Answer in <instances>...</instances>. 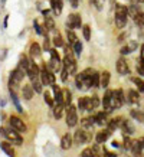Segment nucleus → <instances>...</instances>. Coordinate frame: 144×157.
I'll list each match as a JSON object with an SVG mask.
<instances>
[{
    "mask_svg": "<svg viewBox=\"0 0 144 157\" xmlns=\"http://www.w3.org/2000/svg\"><path fill=\"white\" fill-rule=\"evenodd\" d=\"M33 28H35V30H36V33H38V35H45V30L40 28V25H39L36 20L33 22Z\"/></svg>",
    "mask_w": 144,
    "mask_h": 157,
    "instance_id": "45",
    "label": "nucleus"
},
{
    "mask_svg": "<svg viewBox=\"0 0 144 157\" xmlns=\"http://www.w3.org/2000/svg\"><path fill=\"white\" fill-rule=\"evenodd\" d=\"M104 2H105V0H91V3L95 6L98 10H101L102 7H104Z\"/></svg>",
    "mask_w": 144,
    "mask_h": 157,
    "instance_id": "44",
    "label": "nucleus"
},
{
    "mask_svg": "<svg viewBox=\"0 0 144 157\" xmlns=\"http://www.w3.org/2000/svg\"><path fill=\"white\" fill-rule=\"evenodd\" d=\"M94 124H95L94 117H86V118H82L81 120V127H82V128H85V130H88V131H92Z\"/></svg>",
    "mask_w": 144,
    "mask_h": 157,
    "instance_id": "19",
    "label": "nucleus"
},
{
    "mask_svg": "<svg viewBox=\"0 0 144 157\" xmlns=\"http://www.w3.org/2000/svg\"><path fill=\"white\" fill-rule=\"evenodd\" d=\"M140 143H141V147H143V150H144V137L140 138Z\"/></svg>",
    "mask_w": 144,
    "mask_h": 157,
    "instance_id": "52",
    "label": "nucleus"
},
{
    "mask_svg": "<svg viewBox=\"0 0 144 157\" xmlns=\"http://www.w3.org/2000/svg\"><path fill=\"white\" fill-rule=\"evenodd\" d=\"M45 29H46V32L55 30V22L51 16H45Z\"/></svg>",
    "mask_w": 144,
    "mask_h": 157,
    "instance_id": "32",
    "label": "nucleus"
},
{
    "mask_svg": "<svg viewBox=\"0 0 144 157\" xmlns=\"http://www.w3.org/2000/svg\"><path fill=\"white\" fill-rule=\"evenodd\" d=\"M25 75H26V71H25L23 68H20L17 67L14 71L10 72V78H9V90L10 91H13L17 88V86L20 85V82L23 81V78Z\"/></svg>",
    "mask_w": 144,
    "mask_h": 157,
    "instance_id": "2",
    "label": "nucleus"
},
{
    "mask_svg": "<svg viewBox=\"0 0 144 157\" xmlns=\"http://www.w3.org/2000/svg\"><path fill=\"white\" fill-rule=\"evenodd\" d=\"M98 157H105V156H98Z\"/></svg>",
    "mask_w": 144,
    "mask_h": 157,
    "instance_id": "55",
    "label": "nucleus"
},
{
    "mask_svg": "<svg viewBox=\"0 0 144 157\" xmlns=\"http://www.w3.org/2000/svg\"><path fill=\"white\" fill-rule=\"evenodd\" d=\"M134 23L140 28L144 26V12H138V13L134 16Z\"/></svg>",
    "mask_w": 144,
    "mask_h": 157,
    "instance_id": "33",
    "label": "nucleus"
},
{
    "mask_svg": "<svg viewBox=\"0 0 144 157\" xmlns=\"http://www.w3.org/2000/svg\"><path fill=\"white\" fill-rule=\"evenodd\" d=\"M112 146H114V147H118V143H117V141L114 140V141H112Z\"/></svg>",
    "mask_w": 144,
    "mask_h": 157,
    "instance_id": "53",
    "label": "nucleus"
},
{
    "mask_svg": "<svg viewBox=\"0 0 144 157\" xmlns=\"http://www.w3.org/2000/svg\"><path fill=\"white\" fill-rule=\"evenodd\" d=\"M9 124L12 128H14L16 131H19V133H25L28 127H26V124L23 123V120H20L19 117H16V115H12L9 118Z\"/></svg>",
    "mask_w": 144,
    "mask_h": 157,
    "instance_id": "7",
    "label": "nucleus"
},
{
    "mask_svg": "<svg viewBox=\"0 0 144 157\" xmlns=\"http://www.w3.org/2000/svg\"><path fill=\"white\" fill-rule=\"evenodd\" d=\"M110 78H111V75H110V72L108 71H104L102 74H101V86H102V88H107V86H108V84H110Z\"/></svg>",
    "mask_w": 144,
    "mask_h": 157,
    "instance_id": "29",
    "label": "nucleus"
},
{
    "mask_svg": "<svg viewBox=\"0 0 144 157\" xmlns=\"http://www.w3.org/2000/svg\"><path fill=\"white\" fill-rule=\"evenodd\" d=\"M48 68L52 72H58L59 69H61V61H58V59H53V58H51V61L48 62Z\"/></svg>",
    "mask_w": 144,
    "mask_h": 157,
    "instance_id": "26",
    "label": "nucleus"
},
{
    "mask_svg": "<svg viewBox=\"0 0 144 157\" xmlns=\"http://www.w3.org/2000/svg\"><path fill=\"white\" fill-rule=\"evenodd\" d=\"M88 104H89V98H88V97H81V98L78 100V109L86 111V109H88Z\"/></svg>",
    "mask_w": 144,
    "mask_h": 157,
    "instance_id": "28",
    "label": "nucleus"
},
{
    "mask_svg": "<svg viewBox=\"0 0 144 157\" xmlns=\"http://www.w3.org/2000/svg\"><path fill=\"white\" fill-rule=\"evenodd\" d=\"M131 81L135 84V86L138 88L140 92H144V81L141 79V78H138V76H134V78H131Z\"/></svg>",
    "mask_w": 144,
    "mask_h": 157,
    "instance_id": "36",
    "label": "nucleus"
},
{
    "mask_svg": "<svg viewBox=\"0 0 144 157\" xmlns=\"http://www.w3.org/2000/svg\"><path fill=\"white\" fill-rule=\"evenodd\" d=\"M89 140H91V133L88 130L82 128V127L79 130H77L75 134H74V143L77 144H86Z\"/></svg>",
    "mask_w": 144,
    "mask_h": 157,
    "instance_id": "4",
    "label": "nucleus"
},
{
    "mask_svg": "<svg viewBox=\"0 0 144 157\" xmlns=\"http://www.w3.org/2000/svg\"><path fill=\"white\" fill-rule=\"evenodd\" d=\"M137 2H138V3H144V0H137Z\"/></svg>",
    "mask_w": 144,
    "mask_h": 157,
    "instance_id": "54",
    "label": "nucleus"
},
{
    "mask_svg": "<svg viewBox=\"0 0 144 157\" xmlns=\"http://www.w3.org/2000/svg\"><path fill=\"white\" fill-rule=\"evenodd\" d=\"M107 114H108V113H105V111H100V113H97V114L94 115L95 124H98V125H105V124L108 123V120H107Z\"/></svg>",
    "mask_w": 144,
    "mask_h": 157,
    "instance_id": "15",
    "label": "nucleus"
},
{
    "mask_svg": "<svg viewBox=\"0 0 144 157\" xmlns=\"http://www.w3.org/2000/svg\"><path fill=\"white\" fill-rule=\"evenodd\" d=\"M69 2H71L72 7H78V6H79V0H69Z\"/></svg>",
    "mask_w": 144,
    "mask_h": 157,
    "instance_id": "50",
    "label": "nucleus"
},
{
    "mask_svg": "<svg viewBox=\"0 0 144 157\" xmlns=\"http://www.w3.org/2000/svg\"><path fill=\"white\" fill-rule=\"evenodd\" d=\"M92 86H95V88L101 86V74L98 72H94V75H92Z\"/></svg>",
    "mask_w": 144,
    "mask_h": 157,
    "instance_id": "38",
    "label": "nucleus"
},
{
    "mask_svg": "<svg viewBox=\"0 0 144 157\" xmlns=\"http://www.w3.org/2000/svg\"><path fill=\"white\" fill-rule=\"evenodd\" d=\"M43 100H45V102H46L49 107H52V108H53V105L56 104L55 100H52V97H51V94H49L48 91H46V92H43Z\"/></svg>",
    "mask_w": 144,
    "mask_h": 157,
    "instance_id": "37",
    "label": "nucleus"
},
{
    "mask_svg": "<svg viewBox=\"0 0 144 157\" xmlns=\"http://www.w3.org/2000/svg\"><path fill=\"white\" fill-rule=\"evenodd\" d=\"M127 19H128V7L123 5H117V9H115V26L118 29H123L127 25Z\"/></svg>",
    "mask_w": 144,
    "mask_h": 157,
    "instance_id": "1",
    "label": "nucleus"
},
{
    "mask_svg": "<svg viewBox=\"0 0 144 157\" xmlns=\"http://www.w3.org/2000/svg\"><path fill=\"white\" fill-rule=\"evenodd\" d=\"M66 38H68V42H69L71 46L78 40L77 35H75V32H74V29H66Z\"/></svg>",
    "mask_w": 144,
    "mask_h": 157,
    "instance_id": "31",
    "label": "nucleus"
},
{
    "mask_svg": "<svg viewBox=\"0 0 144 157\" xmlns=\"http://www.w3.org/2000/svg\"><path fill=\"white\" fill-rule=\"evenodd\" d=\"M75 84H77V88H78V90L86 91L85 81H84V75H82V72H81V74H78V75L75 76Z\"/></svg>",
    "mask_w": 144,
    "mask_h": 157,
    "instance_id": "27",
    "label": "nucleus"
},
{
    "mask_svg": "<svg viewBox=\"0 0 144 157\" xmlns=\"http://www.w3.org/2000/svg\"><path fill=\"white\" fill-rule=\"evenodd\" d=\"M104 156L105 157H117V154L115 153H111V151H108L105 147H104Z\"/></svg>",
    "mask_w": 144,
    "mask_h": 157,
    "instance_id": "48",
    "label": "nucleus"
},
{
    "mask_svg": "<svg viewBox=\"0 0 144 157\" xmlns=\"http://www.w3.org/2000/svg\"><path fill=\"white\" fill-rule=\"evenodd\" d=\"M62 94H63V104L66 105H71V101H72V94L69 90H62Z\"/></svg>",
    "mask_w": 144,
    "mask_h": 157,
    "instance_id": "34",
    "label": "nucleus"
},
{
    "mask_svg": "<svg viewBox=\"0 0 144 157\" xmlns=\"http://www.w3.org/2000/svg\"><path fill=\"white\" fill-rule=\"evenodd\" d=\"M138 12H140V10H138V7H137L135 5H130L128 6V16H133V17H134Z\"/></svg>",
    "mask_w": 144,
    "mask_h": 157,
    "instance_id": "42",
    "label": "nucleus"
},
{
    "mask_svg": "<svg viewBox=\"0 0 144 157\" xmlns=\"http://www.w3.org/2000/svg\"><path fill=\"white\" fill-rule=\"evenodd\" d=\"M33 94H35V90H33V86H32V84H30V85H29V84L23 85V88H22V95H23L25 100H32Z\"/></svg>",
    "mask_w": 144,
    "mask_h": 157,
    "instance_id": "16",
    "label": "nucleus"
},
{
    "mask_svg": "<svg viewBox=\"0 0 144 157\" xmlns=\"http://www.w3.org/2000/svg\"><path fill=\"white\" fill-rule=\"evenodd\" d=\"M131 146H133V141L130 140L128 136H125V134H124V147L127 148V150H130V151H131Z\"/></svg>",
    "mask_w": 144,
    "mask_h": 157,
    "instance_id": "43",
    "label": "nucleus"
},
{
    "mask_svg": "<svg viewBox=\"0 0 144 157\" xmlns=\"http://www.w3.org/2000/svg\"><path fill=\"white\" fill-rule=\"evenodd\" d=\"M98 146H100V144H95L94 147L85 148V150L81 153V157H98L97 156V153H98Z\"/></svg>",
    "mask_w": 144,
    "mask_h": 157,
    "instance_id": "21",
    "label": "nucleus"
},
{
    "mask_svg": "<svg viewBox=\"0 0 144 157\" xmlns=\"http://www.w3.org/2000/svg\"><path fill=\"white\" fill-rule=\"evenodd\" d=\"M72 143H74V137H72L69 133L65 134V136L61 138V147H62L63 150H69V148L72 147Z\"/></svg>",
    "mask_w": 144,
    "mask_h": 157,
    "instance_id": "14",
    "label": "nucleus"
},
{
    "mask_svg": "<svg viewBox=\"0 0 144 157\" xmlns=\"http://www.w3.org/2000/svg\"><path fill=\"white\" fill-rule=\"evenodd\" d=\"M117 71L120 75H128L130 74V68H128V63L125 61L124 58H120L117 61Z\"/></svg>",
    "mask_w": 144,
    "mask_h": 157,
    "instance_id": "10",
    "label": "nucleus"
},
{
    "mask_svg": "<svg viewBox=\"0 0 144 157\" xmlns=\"http://www.w3.org/2000/svg\"><path fill=\"white\" fill-rule=\"evenodd\" d=\"M121 130L123 131H125L127 134H134V131H135V128H134V125L130 123L128 120H125L124 121V124H123V127H121Z\"/></svg>",
    "mask_w": 144,
    "mask_h": 157,
    "instance_id": "30",
    "label": "nucleus"
},
{
    "mask_svg": "<svg viewBox=\"0 0 144 157\" xmlns=\"http://www.w3.org/2000/svg\"><path fill=\"white\" fill-rule=\"evenodd\" d=\"M0 148L5 151V154H7L9 157H13L14 156V148L12 147V143L9 141H2L0 143Z\"/></svg>",
    "mask_w": 144,
    "mask_h": 157,
    "instance_id": "18",
    "label": "nucleus"
},
{
    "mask_svg": "<svg viewBox=\"0 0 144 157\" xmlns=\"http://www.w3.org/2000/svg\"><path fill=\"white\" fill-rule=\"evenodd\" d=\"M32 81V86H33L35 92H38V94H40L42 92V81H40V76H36V78H33V79H30Z\"/></svg>",
    "mask_w": 144,
    "mask_h": 157,
    "instance_id": "25",
    "label": "nucleus"
},
{
    "mask_svg": "<svg viewBox=\"0 0 144 157\" xmlns=\"http://www.w3.org/2000/svg\"><path fill=\"white\" fill-rule=\"evenodd\" d=\"M30 56H32V59H36V58L40 56V53H42V49H40V45L36 42H33L32 45H30Z\"/></svg>",
    "mask_w": 144,
    "mask_h": 157,
    "instance_id": "20",
    "label": "nucleus"
},
{
    "mask_svg": "<svg viewBox=\"0 0 144 157\" xmlns=\"http://www.w3.org/2000/svg\"><path fill=\"white\" fill-rule=\"evenodd\" d=\"M137 72L140 75H144V58L140 56L138 62H137Z\"/></svg>",
    "mask_w": 144,
    "mask_h": 157,
    "instance_id": "41",
    "label": "nucleus"
},
{
    "mask_svg": "<svg viewBox=\"0 0 144 157\" xmlns=\"http://www.w3.org/2000/svg\"><path fill=\"white\" fill-rule=\"evenodd\" d=\"M82 32H84V38H85L86 40L91 39V28H89L88 25H84V26H82Z\"/></svg>",
    "mask_w": 144,
    "mask_h": 157,
    "instance_id": "40",
    "label": "nucleus"
},
{
    "mask_svg": "<svg viewBox=\"0 0 144 157\" xmlns=\"http://www.w3.org/2000/svg\"><path fill=\"white\" fill-rule=\"evenodd\" d=\"M51 7H52V12L56 16L62 13V9H63V5H62V0H51Z\"/></svg>",
    "mask_w": 144,
    "mask_h": 157,
    "instance_id": "17",
    "label": "nucleus"
},
{
    "mask_svg": "<svg viewBox=\"0 0 144 157\" xmlns=\"http://www.w3.org/2000/svg\"><path fill=\"white\" fill-rule=\"evenodd\" d=\"M68 75H69V72H68V69H66V68H63L62 72H61V78H62V81H63V82H66Z\"/></svg>",
    "mask_w": 144,
    "mask_h": 157,
    "instance_id": "46",
    "label": "nucleus"
},
{
    "mask_svg": "<svg viewBox=\"0 0 144 157\" xmlns=\"http://www.w3.org/2000/svg\"><path fill=\"white\" fill-rule=\"evenodd\" d=\"M112 92L114 91H111V90H107L105 91V94H104V100H102V107H104V111L105 113H111L112 111Z\"/></svg>",
    "mask_w": 144,
    "mask_h": 157,
    "instance_id": "9",
    "label": "nucleus"
},
{
    "mask_svg": "<svg viewBox=\"0 0 144 157\" xmlns=\"http://www.w3.org/2000/svg\"><path fill=\"white\" fill-rule=\"evenodd\" d=\"M128 2H131V0H128Z\"/></svg>",
    "mask_w": 144,
    "mask_h": 157,
    "instance_id": "56",
    "label": "nucleus"
},
{
    "mask_svg": "<svg viewBox=\"0 0 144 157\" xmlns=\"http://www.w3.org/2000/svg\"><path fill=\"white\" fill-rule=\"evenodd\" d=\"M100 105H101L100 98L97 95H92L91 98H89V104H88V109H86V111H94V109L98 108Z\"/></svg>",
    "mask_w": 144,
    "mask_h": 157,
    "instance_id": "23",
    "label": "nucleus"
},
{
    "mask_svg": "<svg viewBox=\"0 0 144 157\" xmlns=\"http://www.w3.org/2000/svg\"><path fill=\"white\" fill-rule=\"evenodd\" d=\"M77 108L75 105H68L66 107V125L68 127H75L78 123V114H77Z\"/></svg>",
    "mask_w": 144,
    "mask_h": 157,
    "instance_id": "5",
    "label": "nucleus"
},
{
    "mask_svg": "<svg viewBox=\"0 0 144 157\" xmlns=\"http://www.w3.org/2000/svg\"><path fill=\"white\" fill-rule=\"evenodd\" d=\"M49 52H51V56H52L53 59H58V61H61V56H59V53L56 52V49H51Z\"/></svg>",
    "mask_w": 144,
    "mask_h": 157,
    "instance_id": "47",
    "label": "nucleus"
},
{
    "mask_svg": "<svg viewBox=\"0 0 144 157\" xmlns=\"http://www.w3.org/2000/svg\"><path fill=\"white\" fill-rule=\"evenodd\" d=\"M72 49H74L75 55H77V56H79V55H81V52H82V43L79 42V40H77V42L72 45Z\"/></svg>",
    "mask_w": 144,
    "mask_h": 157,
    "instance_id": "39",
    "label": "nucleus"
},
{
    "mask_svg": "<svg viewBox=\"0 0 144 157\" xmlns=\"http://www.w3.org/2000/svg\"><path fill=\"white\" fill-rule=\"evenodd\" d=\"M0 134L2 136H5L9 141H12L13 144H17V146H20V144L23 143V138H22V136L19 134V131H16L14 128H5V127H2L0 128Z\"/></svg>",
    "mask_w": 144,
    "mask_h": 157,
    "instance_id": "3",
    "label": "nucleus"
},
{
    "mask_svg": "<svg viewBox=\"0 0 144 157\" xmlns=\"http://www.w3.org/2000/svg\"><path fill=\"white\" fill-rule=\"evenodd\" d=\"M82 25V19H81V14L78 13H71L68 16L66 19V26L68 29H79Z\"/></svg>",
    "mask_w": 144,
    "mask_h": 157,
    "instance_id": "8",
    "label": "nucleus"
},
{
    "mask_svg": "<svg viewBox=\"0 0 144 157\" xmlns=\"http://www.w3.org/2000/svg\"><path fill=\"white\" fill-rule=\"evenodd\" d=\"M111 136V130L110 128H105V130H101V131H98L95 136V141L97 144H102V143H105L107 140L110 138Z\"/></svg>",
    "mask_w": 144,
    "mask_h": 157,
    "instance_id": "11",
    "label": "nucleus"
},
{
    "mask_svg": "<svg viewBox=\"0 0 144 157\" xmlns=\"http://www.w3.org/2000/svg\"><path fill=\"white\" fill-rule=\"evenodd\" d=\"M125 38H127V33H121L120 36H118V42H123Z\"/></svg>",
    "mask_w": 144,
    "mask_h": 157,
    "instance_id": "51",
    "label": "nucleus"
},
{
    "mask_svg": "<svg viewBox=\"0 0 144 157\" xmlns=\"http://www.w3.org/2000/svg\"><path fill=\"white\" fill-rule=\"evenodd\" d=\"M52 42H53V46H56V48H62V46H65V45H63V39H62V36H61L59 33H56L55 36H53Z\"/></svg>",
    "mask_w": 144,
    "mask_h": 157,
    "instance_id": "35",
    "label": "nucleus"
},
{
    "mask_svg": "<svg viewBox=\"0 0 144 157\" xmlns=\"http://www.w3.org/2000/svg\"><path fill=\"white\" fill-rule=\"evenodd\" d=\"M125 102V95H124V91L118 88L112 92V108H121Z\"/></svg>",
    "mask_w": 144,
    "mask_h": 157,
    "instance_id": "6",
    "label": "nucleus"
},
{
    "mask_svg": "<svg viewBox=\"0 0 144 157\" xmlns=\"http://www.w3.org/2000/svg\"><path fill=\"white\" fill-rule=\"evenodd\" d=\"M138 48V42H135V40H130L125 46H123L121 48V55H128V53H131V52H134L135 49Z\"/></svg>",
    "mask_w": 144,
    "mask_h": 157,
    "instance_id": "13",
    "label": "nucleus"
},
{
    "mask_svg": "<svg viewBox=\"0 0 144 157\" xmlns=\"http://www.w3.org/2000/svg\"><path fill=\"white\" fill-rule=\"evenodd\" d=\"M130 115H131L134 120H137V121H140V123L144 124V111H140V109H131V111H130Z\"/></svg>",
    "mask_w": 144,
    "mask_h": 157,
    "instance_id": "24",
    "label": "nucleus"
},
{
    "mask_svg": "<svg viewBox=\"0 0 144 157\" xmlns=\"http://www.w3.org/2000/svg\"><path fill=\"white\" fill-rule=\"evenodd\" d=\"M140 91H135V90H128L127 91V101L130 104L133 105H137L140 104Z\"/></svg>",
    "mask_w": 144,
    "mask_h": 157,
    "instance_id": "12",
    "label": "nucleus"
},
{
    "mask_svg": "<svg viewBox=\"0 0 144 157\" xmlns=\"http://www.w3.org/2000/svg\"><path fill=\"white\" fill-rule=\"evenodd\" d=\"M63 109H65V104H55L53 105V117L56 120H61L63 117Z\"/></svg>",
    "mask_w": 144,
    "mask_h": 157,
    "instance_id": "22",
    "label": "nucleus"
},
{
    "mask_svg": "<svg viewBox=\"0 0 144 157\" xmlns=\"http://www.w3.org/2000/svg\"><path fill=\"white\" fill-rule=\"evenodd\" d=\"M43 48H45V51H51V48H49V39L45 38V42H43Z\"/></svg>",
    "mask_w": 144,
    "mask_h": 157,
    "instance_id": "49",
    "label": "nucleus"
}]
</instances>
